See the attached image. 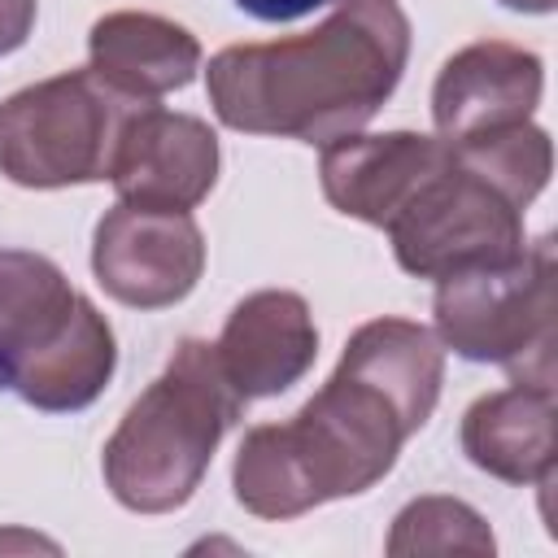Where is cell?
<instances>
[{"label": "cell", "instance_id": "5", "mask_svg": "<svg viewBox=\"0 0 558 558\" xmlns=\"http://www.w3.org/2000/svg\"><path fill=\"white\" fill-rule=\"evenodd\" d=\"M436 340L466 362H493L514 384L554 388V240L514 262L436 279Z\"/></svg>", "mask_w": 558, "mask_h": 558}, {"label": "cell", "instance_id": "2", "mask_svg": "<svg viewBox=\"0 0 558 558\" xmlns=\"http://www.w3.org/2000/svg\"><path fill=\"white\" fill-rule=\"evenodd\" d=\"M410 427L362 375L336 366L331 379L288 418L253 427L231 466L235 501L257 519H296L323 501L375 488Z\"/></svg>", "mask_w": 558, "mask_h": 558}, {"label": "cell", "instance_id": "8", "mask_svg": "<svg viewBox=\"0 0 558 558\" xmlns=\"http://www.w3.org/2000/svg\"><path fill=\"white\" fill-rule=\"evenodd\" d=\"M96 283L131 310L179 305L205 270V235L192 214L118 201L92 235Z\"/></svg>", "mask_w": 558, "mask_h": 558}, {"label": "cell", "instance_id": "15", "mask_svg": "<svg viewBox=\"0 0 558 558\" xmlns=\"http://www.w3.org/2000/svg\"><path fill=\"white\" fill-rule=\"evenodd\" d=\"M340 366L362 375L366 384H375L397 405L410 436L432 418V410L440 401L445 349H440L436 331H427L423 323H410V318H371V323H362L349 336V344L340 353Z\"/></svg>", "mask_w": 558, "mask_h": 558}, {"label": "cell", "instance_id": "4", "mask_svg": "<svg viewBox=\"0 0 558 558\" xmlns=\"http://www.w3.org/2000/svg\"><path fill=\"white\" fill-rule=\"evenodd\" d=\"M113 371V327L65 270L44 253L0 248V392L44 414H74Z\"/></svg>", "mask_w": 558, "mask_h": 558}, {"label": "cell", "instance_id": "17", "mask_svg": "<svg viewBox=\"0 0 558 558\" xmlns=\"http://www.w3.org/2000/svg\"><path fill=\"white\" fill-rule=\"evenodd\" d=\"M388 554L405 558V554H497L493 527L484 523V514L458 497H414L388 532Z\"/></svg>", "mask_w": 558, "mask_h": 558}, {"label": "cell", "instance_id": "7", "mask_svg": "<svg viewBox=\"0 0 558 558\" xmlns=\"http://www.w3.org/2000/svg\"><path fill=\"white\" fill-rule=\"evenodd\" d=\"M384 231L392 240L397 266L414 279L501 266L527 248L523 209L458 157L432 174Z\"/></svg>", "mask_w": 558, "mask_h": 558}, {"label": "cell", "instance_id": "11", "mask_svg": "<svg viewBox=\"0 0 558 558\" xmlns=\"http://www.w3.org/2000/svg\"><path fill=\"white\" fill-rule=\"evenodd\" d=\"M449 161L453 153L436 135H418V131L357 135L353 131L323 144L318 183L331 209L371 227H388L414 201V192L432 174H440Z\"/></svg>", "mask_w": 558, "mask_h": 558}, {"label": "cell", "instance_id": "16", "mask_svg": "<svg viewBox=\"0 0 558 558\" xmlns=\"http://www.w3.org/2000/svg\"><path fill=\"white\" fill-rule=\"evenodd\" d=\"M466 170L484 174L501 196H510L519 209H527L545 183H549V170H554V144H549V131L536 126V122H519V126H506V131H493L484 140H471V144H458L449 148Z\"/></svg>", "mask_w": 558, "mask_h": 558}, {"label": "cell", "instance_id": "18", "mask_svg": "<svg viewBox=\"0 0 558 558\" xmlns=\"http://www.w3.org/2000/svg\"><path fill=\"white\" fill-rule=\"evenodd\" d=\"M39 0H0V57L17 52L31 39Z\"/></svg>", "mask_w": 558, "mask_h": 558}, {"label": "cell", "instance_id": "13", "mask_svg": "<svg viewBox=\"0 0 558 558\" xmlns=\"http://www.w3.org/2000/svg\"><path fill=\"white\" fill-rule=\"evenodd\" d=\"M87 70L131 100H161L179 92L201 70V39L174 17L118 9L92 22L87 35Z\"/></svg>", "mask_w": 558, "mask_h": 558}, {"label": "cell", "instance_id": "19", "mask_svg": "<svg viewBox=\"0 0 558 558\" xmlns=\"http://www.w3.org/2000/svg\"><path fill=\"white\" fill-rule=\"evenodd\" d=\"M231 4L257 22H296V17H305L323 4H336V0H231Z\"/></svg>", "mask_w": 558, "mask_h": 558}, {"label": "cell", "instance_id": "20", "mask_svg": "<svg viewBox=\"0 0 558 558\" xmlns=\"http://www.w3.org/2000/svg\"><path fill=\"white\" fill-rule=\"evenodd\" d=\"M497 4H506L514 13H554L558 0H497Z\"/></svg>", "mask_w": 558, "mask_h": 558}, {"label": "cell", "instance_id": "9", "mask_svg": "<svg viewBox=\"0 0 558 558\" xmlns=\"http://www.w3.org/2000/svg\"><path fill=\"white\" fill-rule=\"evenodd\" d=\"M218 161V135L209 122L196 113H170L153 100L131 113L109 183L126 205L192 214L214 192Z\"/></svg>", "mask_w": 558, "mask_h": 558}, {"label": "cell", "instance_id": "12", "mask_svg": "<svg viewBox=\"0 0 558 558\" xmlns=\"http://www.w3.org/2000/svg\"><path fill=\"white\" fill-rule=\"evenodd\" d=\"M214 353L244 401L279 397L314 366L318 327L301 292L262 288L227 314Z\"/></svg>", "mask_w": 558, "mask_h": 558}, {"label": "cell", "instance_id": "10", "mask_svg": "<svg viewBox=\"0 0 558 558\" xmlns=\"http://www.w3.org/2000/svg\"><path fill=\"white\" fill-rule=\"evenodd\" d=\"M541 92H545V65L536 52L506 39L466 44L440 65L432 87L436 140L458 148L493 131L532 122Z\"/></svg>", "mask_w": 558, "mask_h": 558}, {"label": "cell", "instance_id": "6", "mask_svg": "<svg viewBox=\"0 0 558 558\" xmlns=\"http://www.w3.org/2000/svg\"><path fill=\"white\" fill-rule=\"evenodd\" d=\"M135 109L144 100L113 92L92 70L31 83L0 100V174L35 192L105 183Z\"/></svg>", "mask_w": 558, "mask_h": 558}, {"label": "cell", "instance_id": "14", "mask_svg": "<svg viewBox=\"0 0 558 558\" xmlns=\"http://www.w3.org/2000/svg\"><path fill=\"white\" fill-rule=\"evenodd\" d=\"M462 453L506 484H554V388L510 384L462 414Z\"/></svg>", "mask_w": 558, "mask_h": 558}, {"label": "cell", "instance_id": "1", "mask_svg": "<svg viewBox=\"0 0 558 558\" xmlns=\"http://www.w3.org/2000/svg\"><path fill=\"white\" fill-rule=\"evenodd\" d=\"M405 61L410 17L397 0H336L305 35L214 52L205 87L231 131L331 144L384 109Z\"/></svg>", "mask_w": 558, "mask_h": 558}, {"label": "cell", "instance_id": "3", "mask_svg": "<svg viewBox=\"0 0 558 558\" xmlns=\"http://www.w3.org/2000/svg\"><path fill=\"white\" fill-rule=\"evenodd\" d=\"M240 410L244 397L222 375L214 344L196 336L179 340L166 371L131 401L105 440L100 471L118 506L135 514L187 506Z\"/></svg>", "mask_w": 558, "mask_h": 558}]
</instances>
